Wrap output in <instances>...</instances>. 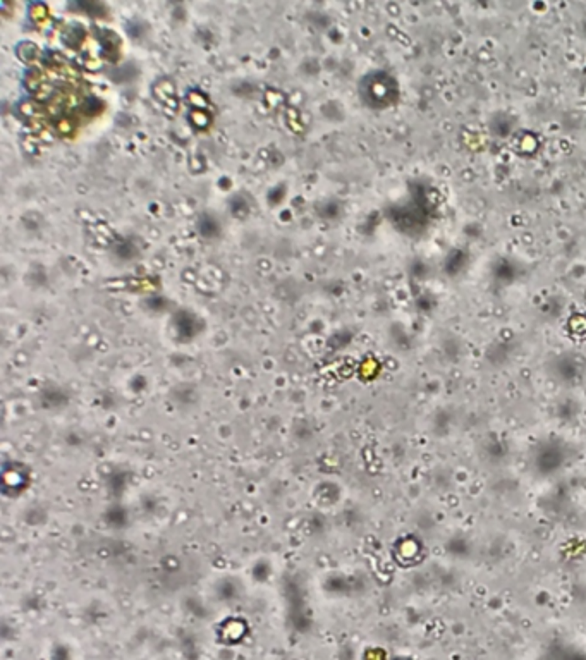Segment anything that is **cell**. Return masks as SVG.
<instances>
[{"label": "cell", "instance_id": "1", "mask_svg": "<svg viewBox=\"0 0 586 660\" xmlns=\"http://www.w3.org/2000/svg\"><path fill=\"white\" fill-rule=\"evenodd\" d=\"M200 230L203 232V236L206 237H213L217 236L219 232V225L215 222V219H211L210 215H203L200 220Z\"/></svg>", "mask_w": 586, "mask_h": 660}]
</instances>
